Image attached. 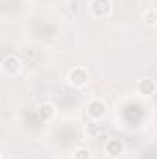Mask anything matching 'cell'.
<instances>
[{
    "mask_svg": "<svg viewBox=\"0 0 157 159\" xmlns=\"http://www.w3.org/2000/svg\"><path fill=\"white\" fill-rule=\"evenodd\" d=\"M89 80H91V74H89V69L87 67H74L69 70L67 74V81L70 87L74 89H83L89 85Z\"/></svg>",
    "mask_w": 157,
    "mask_h": 159,
    "instance_id": "obj_1",
    "label": "cell"
},
{
    "mask_svg": "<svg viewBox=\"0 0 157 159\" xmlns=\"http://www.w3.org/2000/svg\"><path fill=\"white\" fill-rule=\"evenodd\" d=\"M89 13L94 19H107L113 13L111 0H89Z\"/></svg>",
    "mask_w": 157,
    "mask_h": 159,
    "instance_id": "obj_2",
    "label": "cell"
},
{
    "mask_svg": "<svg viewBox=\"0 0 157 159\" xmlns=\"http://www.w3.org/2000/svg\"><path fill=\"white\" fill-rule=\"evenodd\" d=\"M85 111H87V117L91 120H104L107 117V104L100 98H94L87 104Z\"/></svg>",
    "mask_w": 157,
    "mask_h": 159,
    "instance_id": "obj_3",
    "label": "cell"
},
{
    "mask_svg": "<svg viewBox=\"0 0 157 159\" xmlns=\"http://www.w3.org/2000/svg\"><path fill=\"white\" fill-rule=\"evenodd\" d=\"M0 67H2V72H4V74H7V76H17V74L22 70V59H20L19 56H15V54H9V56H6V57L2 59Z\"/></svg>",
    "mask_w": 157,
    "mask_h": 159,
    "instance_id": "obj_4",
    "label": "cell"
},
{
    "mask_svg": "<svg viewBox=\"0 0 157 159\" xmlns=\"http://www.w3.org/2000/svg\"><path fill=\"white\" fill-rule=\"evenodd\" d=\"M137 93L141 96H154L157 93V81L152 76H144L137 81Z\"/></svg>",
    "mask_w": 157,
    "mask_h": 159,
    "instance_id": "obj_5",
    "label": "cell"
},
{
    "mask_svg": "<svg viewBox=\"0 0 157 159\" xmlns=\"http://www.w3.org/2000/svg\"><path fill=\"white\" fill-rule=\"evenodd\" d=\"M104 152L109 159H117L124 154V143L120 139H107L104 144Z\"/></svg>",
    "mask_w": 157,
    "mask_h": 159,
    "instance_id": "obj_6",
    "label": "cell"
},
{
    "mask_svg": "<svg viewBox=\"0 0 157 159\" xmlns=\"http://www.w3.org/2000/svg\"><path fill=\"white\" fill-rule=\"evenodd\" d=\"M37 115H39V119L46 124V122H52V120L56 119V107H54V104H50V102H43L37 106Z\"/></svg>",
    "mask_w": 157,
    "mask_h": 159,
    "instance_id": "obj_7",
    "label": "cell"
},
{
    "mask_svg": "<svg viewBox=\"0 0 157 159\" xmlns=\"http://www.w3.org/2000/svg\"><path fill=\"white\" fill-rule=\"evenodd\" d=\"M142 20H144L146 26H157V11L154 7H148L142 13Z\"/></svg>",
    "mask_w": 157,
    "mask_h": 159,
    "instance_id": "obj_8",
    "label": "cell"
},
{
    "mask_svg": "<svg viewBox=\"0 0 157 159\" xmlns=\"http://www.w3.org/2000/svg\"><path fill=\"white\" fill-rule=\"evenodd\" d=\"M87 135H91V137H96L100 131H102V124H100V120H91L89 124H87Z\"/></svg>",
    "mask_w": 157,
    "mask_h": 159,
    "instance_id": "obj_9",
    "label": "cell"
},
{
    "mask_svg": "<svg viewBox=\"0 0 157 159\" xmlns=\"http://www.w3.org/2000/svg\"><path fill=\"white\" fill-rule=\"evenodd\" d=\"M72 159H91V150L85 146H79L72 152Z\"/></svg>",
    "mask_w": 157,
    "mask_h": 159,
    "instance_id": "obj_10",
    "label": "cell"
},
{
    "mask_svg": "<svg viewBox=\"0 0 157 159\" xmlns=\"http://www.w3.org/2000/svg\"><path fill=\"white\" fill-rule=\"evenodd\" d=\"M69 9L76 13V11L79 9V2H78V0H70V2H69Z\"/></svg>",
    "mask_w": 157,
    "mask_h": 159,
    "instance_id": "obj_11",
    "label": "cell"
}]
</instances>
